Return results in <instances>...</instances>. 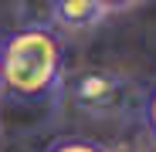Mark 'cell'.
I'll return each instance as SVG.
<instances>
[{"instance_id":"1","label":"cell","mask_w":156,"mask_h":152,"mask_svg":"<svg viewBox=\"0 0 156 152\" xmlns=\"http://www.w3.org/2000/svg\"><path fill=\"white\" fill-rule=\"evenodd\" d=\"M4 61V91L17 98H44L61 81V41L48 27L14 31L0 44Z\"/></svg>"},{"instance_id":"2","label":"cell","mask_w":156,"mask_h":152,"mask_svg":"<svg viewBox=\"0 0 156 152\" xmlns=\"http://www.w3.org/2000/svg\"><path fill=\"white\" fill-rule=\"evenodd\" d=\"M71 98L78 108L95 115L119 112L129 101V81L119 71H85L71 81Z\"/></svg>"},{"instance_id":"6","label":"cell","mask_w":156,"mask_h":152,"mask_svg":"<svg viewBox=\"0 0 156 152\" xmlns=\"http://www.w3.org/2000/svg\"><path fill=\"white\" fill-rule=\"evenodd\" d=\"M0 91H4V61H0Z\"/></svg>"},{"instance_id":"3","label":"cell","mask_w":156,"mask_h":152,"mask_svg":"<svg viewBox=\"0 0 156 152\" xmlns=\"http://www.w3.org/2000/svg\"><path fill=\"white\" fill-rule=\"evenodd\" d=\"M51 10H55V20L61 24V27L82 31V27H95V24H102V20L115 10V4H105V0H58Z\"/></svg>"},{"instance_id":"4","label":"cell","mask_w":156,"mask_h":152,"mask_svg":"<svg viewBox=\"0 0 156 152\" xmlns=\"http://www.w3.org/2000/svg\"><path fill=\"white\" fill-rule=\"evenodd\" d=\"M51 152H105V145H98V142H85V139H68V142L51 145Z\"/></svg>"},{"instance_id":"5","label":"cell","mask_w":156,"mask_h":152,"mask_svg":"<svg viewBox=\"0 0 156 152\" xmlns=\"http://www.w3.org/2000/svg\"><path fill=\"white\" fill-rule=\"evenodd\" d=\"M149 129H153V135H156V88H153V95H149Z\"/></svg>"}]
</instances>
